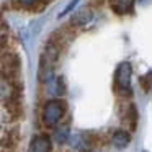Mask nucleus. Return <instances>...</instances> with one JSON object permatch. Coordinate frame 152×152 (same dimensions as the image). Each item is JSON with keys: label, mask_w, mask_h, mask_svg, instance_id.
<instances>
[{"label": "nucleus", "mask_w": 152, "mask_h": 152, "mask_svg": "<svg viewBox=\"0 0 152 152\" xmlns=\"http://www.w3.org/2000/svg\"><path fill=\"white\" fill-rule=\"evenodd\" d=\"M92 18H93L92 12L83 8V10H79L72 18H70V25H72V26H85L87 23L92 21Z\"/></svg>", "instance_id": "0eeeda50"}, {"label": "nucleus", "mask_w": 152, "mask_h": 152, "mask_svg": "<svg viewBox=\"0 0 152 152\" xmlns=\"http://www.w3.org/2000/svg\"><path fill=\"white\" fill-rule=\"evenodd\" d=\"M129 141H131V136H129V132L124 131V129H118V131L113 132V144H115V147L124 149L126 145L129 144Z\"/></svg>", "instance_id": "1a4fd4ad"}, {"label": "nucleus", "mask_w": 152, "mask_h": 152, "mask_svg": "<svg viewBox=\"0 0 152 152\" xmlns=\"http://www.w3.org/2000/svg\"><path fill=\"white\" fill-rule=\"evenodd\" d=\"M77 4H79V0H72V2H70V4L69 5H67V7L66 8H64V12H62V13H61L59 15V17H64V15H67V13H70V12H72L74 10V7H75V5Z\"/></svg>", "instance_id": "9b49d317"}, {"label": "nucleus", "mask_w": 152, "mask_h": 152, "mask_svg": "<svg viewBox=\"0 0 152 152\" xmlns=\"http://www.w3.org/2000/svg\"><path fill=\"white\" fill-rule=\"evenodd\" d=\"M72 145L74 149H77V151H90L92 149V141H90V136L85 134V132H77V134L72 136Z\"/></svg>", "instance_id": "39448f33"}, {"label": "nucleus", "mask_w": 152, "mask_h": 152, "mask_svg": "<svg viewBox=\"0 0 152 152\" xmlns=\"http://www.w3.org/2000/svg\"><path fill=\"white\" fill-rule=\"evenodd\" d=\"M46 87H48V93H49V95H54V96H61L66 92V83H64L62 77H53V79L46 83Z\"/></svg>", "instance_id": "423d86ee"}, {"label": "nucleus", "mask_w": 152, "mask_h": 152, "mask_svg": "<svg viewBox=\"0 0 152 152\" xmlns=\"http://www.w3.org/2000/svg\"><path fill=\"white\" fill-rule=\"evenodd\" d=\"M67 139H69V128H67V126L56 128V131H54V141H56L57 144H66Z\"/></svg>", "instance_id": "9d476101"}, {"label": "nucleus", "mask_w": 152, "mask_h": 152, "mask_svg": "<svg viewBox=\"0 0 152 152\" xmlns=\"http://www.w3.org/2000/svg\"><path fill=\"white\" fill-rule=\"evenodd\" d=\"M123 123L129 128V131H134L136 124H137V111H136V106L132 103H128V105L123 106Z\"/></svg>", "instance_id": "7ed1b4c3"}, {"label": "nucleus", "mask_w": 152, "mask_h": 152, "mask_svg": "<svg viewBox=\"0 0 152 152\" xmlns=\"http://www.w3.org/2000/svg\"><path fill=\"white\" fill-rule=\"evenodd\" d=\"M131 64L129 62H121L116 69L115 74V87L119 93H129V88H131Z\"/></svg>", "instance_id": "f03ea898"}, {"label": "nucleus", "mask_w": 152, "mask_h": 152, "mask_svg": "<svg viewBox=\"0 0 152 152\" xmlns=\"http://www.w3.org/2000/svg\"><path fill=\"white\" fill-rule=\"evenodd\" d=\"M21 5H26V7H31V5H34L38 2V0H18Z\"/></svg>", "instance_id": "ddd939ff"}, {"label": "nucleus", "mask_w": 152, "mask_h": 152, "mask_svg": "<svg viewBox=\"0 0 152 152\" xmlns=\"http://www.w3.org/2000/svg\"><path fill=\"white\" fill-rule=\"evenodd\" d=\"M142 83H144V87L149 90V92L152 93V75H147L144 77V80H142Z\"/></svg>", "instance_id": "f8f14e48"}, {"label": "nucleus", "mask_w": 152, "mask_h": 152, "mask_svg": "<svg viewBox=\"0 0 152 152\" xmlns=\"http://www.w3.org/2000/svg\"><path fill=\"white\" fill-rule=\"evenodd\" d=\"M132 5H134V0H111V8L118 15H126L132 12Z\"/></svg>", "instance_id": "6e6552de"}, {"label": "nucleus", "mask_w": 152, "mask_h": 152, "mask_svg": "<svg viewBox=\"0 0 152 152\" xmlns=\"http://www.w3.org/2000/svg\"><path fill=\"white\" fill-rule=\"evenodd\" d=\"M30 152H51V139L46 134H38L30 142Z\"/></svg>", "instance_id": "20e7f679"}, {"label": "nucleus", "mask_w": 152, "mask_h": 152, "mask_svg": "<svg viewBox=\"0 0 152 152\" xmlns=\"http://www.w3.org/2000/svg\"><path fill=\"white\" fill-rule=\"evenodd\" d=\"M66 110H67V105H66L64 100L54 98V100L46 102L44 106H43V123L48 126V128L56 126L57 123L62 119Z\"/></svg>", "instance_id": "f257e3e1"}]
</instances>
